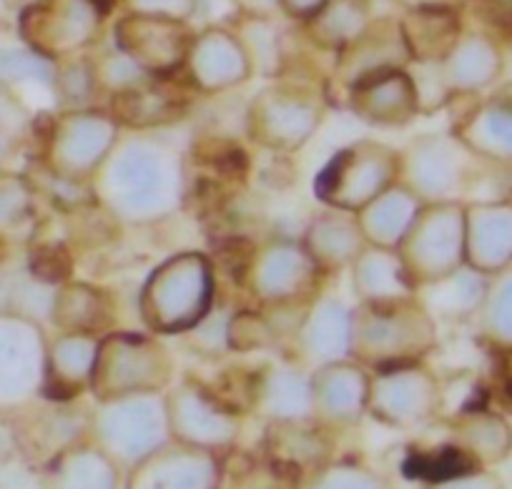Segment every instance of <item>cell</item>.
<instances>
[{
	"label": "cell",
	"instance_id": "obj_1",
	"mask_svg": "<svg viewBox=\"0 0 512 489\" xmlns=\"http://www.w3.org/2000/svg\"><path fill=\"white\" fill-rule=\"evenodd\" d=\"M475 269L497 274L512 264V204H485L477 219Z\"/></svg>",
	"mask_w": 512,
	"mask_h": 489
},
{
	"label": "cell",
	"instance_id": "obj_2",
	"mask_svg": "<svg viewBox=\"0 0 512 489\" xmlns=\"http://www.w3.org/2000/svg\"><path fill=\"white\" fill-rule=\"evenodd\" d=\"M482 123L487 128V143L482 148V153L495 161L502 163H512V91L510 93H502L497 96L495 101L487 103V111L482 116Z\"/></svg>",
	"mask_w": 512,
	"mask_h": 489
},
{
	"label": "cell",
	"instance_id": "obj_3",
	"mask_svg": "<svg viewBox=\"0 0 512 489\" xmlns=\"http://www.w3.org/2000/svg\"><path fill=\"white\" fill-rule=\"evenodd\" d=\"M500 284L492 289L490 309H487V319H490V337L500 344L502 349H512V264L507 269L497 271Z\"/></svg>",
	"mask_w": 512,
	"mask_h": 489
},
{
	"label": "cell",
	"instance_id": "obj_4",
	"mask_svg": "<svg viewBox=\"0 0 512 489\" xmlns=\"http://www.w3.org/2000/svg\"><path fill=\"white\" fill-rule=\"evenodd\" d=\"M505 352H512V349H505ZM502 392L512 402V367H507L505 374H502Z\"/></svg>",
	"mask_w": 512,
	"mask_h": 489
}]
</instances>
